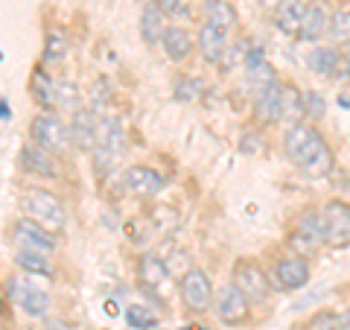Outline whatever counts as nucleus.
<instances>
[{
	"label": "nucleus",
	"mask_w": 350,
	"mask_h": 330,
	"mask_svg": "<svg viewBox=\"0 0 350 330\" xmlns=\"http://www.w3.org/2000/svg\"><path fill=\"white\" fill-rule=\"evenodd\" d=\"M283 120H289L292 126L304 120V94L286 82H283Z\"/></svg>",
	"instance_id": "nucleus-26"
},
{
	"label": "nucleus",
	"mask_w": 350,
	"mask_h": 330,
	"mask_svg": "<svg viewBox=\"0 0 350 330\" xmlns=\"http://www.w3.org/2000/svg\"><path fill=\"white\" fill-rule=\"evenodd\" d=\"M163 15L158 3H146L144 12H140V38H144L149 47H155V44H161L163 32H167V24H163Z\"/></svg>",
	"instance_id": "nucleus-21"
},
{
	"label": "nucleus",
	"mask_w": 350,
	"mask_h": 330,
	"mask_svg": "<svg viewBox=\"0 0 350 330\" xmlns=\"http://www.w3.org/2000/svg\"><path fill=\"white\" fill-rule=\"evenodd\" d=\"M178 292H181V301L187 310L193 313H204L211 310L213 301H216V292H213V283L207 278V272L202 269H187L178 281Z\"/></svg>",
	"instance_id": "nucleus-5"
},
{
	"label": "nucleus",
	"mask_w": 350,
	"mask_h": 330,
	"mask_svg": "<svg viewBox=\"0 0 350 330\" xmlns=\"http://www.w3.org/2000/svg\"><path fill=\"white\" fill-rule=\"evenodd\" d=\"M304 12H306L304 0H283V3L275 9V24H278V29L286 32V36H301Z\"/></svg>",
	"instance_id": "nucleus-20"
},
{
	"label": "nucleus",
	"mask_w": 350,
	"mask_h": 330,
	"mask_svg": "<svg viewBox=\"0 0 350 330\" xmlns=\"http://www.w3.org/2000/svg\"><path fill=\"white\" fill-rule=\"evenodd\" d=\"M123 187L131 196H140V199H152L163 190V175L144 164H135V167H126L123 173Z\"/></svg>",
	"instance_id": "nucleus-8"
},
{
	"label": "nucleus",
	"mask_w": 350,
	"mask_h": 330,
	"mask_svg": "<svg viewBox=\"0 0 350 330\" xmlns=\"http://www.w3.org/2000/svg\"><path fill=\"white\" fill-rule=\"evenodd\" d=\"M260 149V138H243V152H257Z\"/></svg>",
	"instance_id": "nucleus-37"
},
{
	"label": "nucleus",
	"mask_w": 350,
	"mask_h": 330,
	"mask_svg": "<svg viewBox=\"0 0 350 330\" xmlns=\"http://www.w3.org/2000/svg\"><path fill=\"white\" fill-rule=\"evenodd\" d=\"M29 135H32V144H38L41 149L53 152V155H64L68 147L73 144L70 140V126L53 112H44V114H38L36 120H32Z\"/></svg>",
	"instance_id": "nucleus-2"
},
{
	"label": "nucleus",
	"mask_w": 350,
	"mask_h": 330,
	"mask_svg": "<svg viewBox=\"0 0 350 330\" xmlns=\"http://www.w3.org/2000/svg\"><path fill=\"white\" fill-rule=\"evenodd\" d=\"M126 322H129V327L131 330H155L158 327V313L152 310V307H146V304H129L126 307Z\"/></svg>",
	"instance_id": "nucleus-25"
},
{
	"label": "nucleus",
	"mask_w": 350,
	"mask_h": 330,
	"mask_svg": "<svg viewBox=\"0 0 350 330\" xmlns=\"http://www.w3.org/2000/svg\"><path fill=\"white\" fill-rule=\"evenodd\" d=\"M245 73H248V82L254 85V91H262V88H269L271 82H278L275 79V68H271L269 59L262 56L260 47L248 50V56H245Z\"/></svg>",
	"instance_id": "nucleus-18"
},
{
	"label": "nucleus",
	"mask_w": 350,
	"mask_h": 330,
	"mask_svg": "<svg viewBox=\"0 0 350 330\" xmlns=\"http://www.w3.org/2000/svg\"><path fill=\"white\" fill-rule=\"evenodd\" d=\"M0 114H3V123H9V120H12V114H9V100L0 103Z\"/></svg>",
	"instance_id": "nucleus-39"
},
{
	"label": "nucleus",
	"mask_w": 350,
	"mask_h": 330,
	"mask_svg": "<svg viewBox=\"0 0 350 330\" xmlns=\"http://www.w3.org/2000/svg\"><path fill=\"white\" fill-rule=\"evenodd\" d=\"M254 117L260 123H280L283 120V82H271L254 97Z\"/></svg>",
	"instance_id": "nucleus-13"
},
{
	"label": "nucleus",
	"mask_w": 350,
	"mask_h": 330,
	"mask_svg": "<svg viewBox=\"0 0 350 330\" xmlns=\"http://www.w3.org/2000/svg\"><path fill=\"white\" fill-rule=\"evenodd\" d=\"M158 3V9L163 15H170V18H175V15H187L190 12V6H187V0H155Z\"/></svg>",
	"instance_id": "nucleus-34"
},
{
	"label": "nucleus",
	"mask_w": 350,
	"mask_h": 330,
	"mask_svg": "<svg viewBox=\"0 0 350 330\" xmlns=\"http://www.w3.org/2000/svg\"><path fill=\"white\" fill-rule=\"evenodd\" d=\"M91 97H94V112H103V105L108 103V82H105V79L96 82L94 91H91Z\"/></svg>",
	"instance_id": "nucleus-35"
},
{
	"label": "nucleus",
	"mask_w": 350,
	"mask_h": 330,
	"mask_svg": "<svg viewBox=\"0 0 350 330\" xmlns=\"http://www.w3.org/2000/svg\"><path fill=\"white\" fill-rule=\"evenodd\" d=\"M44 330H73L68 322H62V318H50L47 325H44Z\"/></svg>",
	"instance_id": "nucleus-36"
},
{
	"label": "nucleus",
	"mask_w": 350,
	"mask_h": 330,
	"mask_svg": "<svg viewBox=\"0 0 350 330\" xmlns=\"http://www.w3.org/2000/svg\"><path fill=\"white\" fill-rule=\"evenodd\" d=\"M275 281L280 290H301L310 283V263L306 257L298 255H289V257H280L278 266H275Z\"/></svg>",
	"instance_id": "nucleus-12"
},
{
	"label": "nucleus",
	"mask_w": 350,
	"mask_h": 330,
	"mask_svg": "<svg viewBox=\"0 0 350 330\" xmlns=\"http://www.w3.org/2000/svg\"><path fill=\"white\" fill-rule=\"evenodd\" d=\"M76 100H79V91L73 82H56V108H73L76 112Z\"/></svg>",
	"instance_id": "nucleus-31"
},
{
	"label": "nucleus",
	"mask_w": 350,
	"mask_h": 330,
	"mask_svg": "<svg viewBox=\"0 0 350 330\" xmlns=\"http://www.w3.org/2000/svg\"><path fill=\"white\" fill-rule=\"evenodd\" d=\"M21 167L29 170V173L47 175V179H56V175H59V167H56L53 152L41 149L38 144H27L24 149H21Z\"/></svg>",
	"instance_id": "nucleus-17"
},
{
	"label": "nucleus",
	"mask_w": 350,
	"mask_h": 330,
	"mask_svg": "<svg viewBox=\"0 0 350 330\" xmlns=\"http://www.w3.org/2000/svg\"><path fill=\"white\" fill-rule=\"evenodd\" d=\"M338 330H350V310L342 313V322H338Z\"/></svg>",
	"instance_id": "nucleus-40"
},
{
	"label": "nucleus",
	"mask_w": 350,
	"mask_h": 330,
	"mask_svg": "<svg viewBox=\"0 0 350 330\" xmlns=\"http://www.w3.org/2000/svg\"><path fill=\"white\" fill-rule=\"evenodd\" d=\"M64 56H68V38H64L59 29H50L47 32V44H44V59L47 62H62Z\"/></svg>",
	"instance_id": "nucleus-28"
},
{
	"label": "nucleus",
	"mask_w": 350,
	"mask_h": 330,
	"mask_svg": "<svg viewBox=\"0 0 350 330\" xmlns=\"http://www.w3.org/2000/svg\"><path fill=\"white\" fill-rule=\"evenodd\" d=\"M137 275H140V281L146 283V290L155 292V290H161L163 283H167L170 269H167V263L158 260L155 255H144L140 263H137Z\"/></svg>",
	"instance_id": "nucleus-23"
},
{
	"label": "nucleus",
	"mask_w": 350,
	"mask_h": 330,
	"mask_svg": "<svg viewBox=\"0 0 350 330\" xmlns=\"http://www.w3.org/2000/svg\"><path fill=\"white\" fill-rule=\"evenodd\" d=\"M202 94V79H196V76H184V79H178V85H175V97L178 100H196V97Z\"/></svg>",
	"instance_id": "nucleus-32"
},
{
	"label": "nucleus",
	"mask_w": 350,
	"mask_h": 330,
	"mask_svg": "<svg viewBox=\"0 0 350 330\" xmlns=\"http://www.w3.org/2000/svg\"><path fill=\"white\" fill-rule=\"evenodd\" d=\"M342 59H345V68H347V76H350V41L342 47Z\"/></svg>",
	"instance_id": "nucleus-38"
},
{
	"label": "nucleus",
	"mask_w": 350,
	"mask_h": 330,
	"mask_svg": "<svg viewBox=\"0 0 350 330\" xmlns=\"http://www.w3.org/2000/svg\"><path fill=\"white\" fill-rule=\"evenodd\" d=\"M161 50L167 53L170 62H184L193 53V36L184 27H167L161 38Z\"/></svg>",
	"instance_id": "nucleus-19"
},
{
	"label": "nucleus",
	"mask_w": 350,
	"mask_h": 330,
	"mask_svg": "<svg viewBox=\"0 0 350 330\" xmlns=\"http://www.w3.org/2000/svg\"><path fill=\"white\" fill-rule=\"evenodd\" d=\"M32 91H36L38 103L44 108H50V112L56 108V82H53L44 71H36V76H32Z\"/></svg>",
	"instance_id": "nucleus-27"
},
{
	"label": "nucleus",
	"mask_w": 350,
	"mask_h": 330,
	"mask_svg": "<svg viewBox=\"0 0 350 330\" xmlns=\"http://www.w3.org/2000/svg\"><path fill=\"white\" fill-rule=\"evenodd\" d=\"M21 207H24V214L29 219H36L38 225H44L47 231H62L64 223H68V214H64L62 202L56 196L44 193V190H29L24 193V199H21Z\"/></svg>",
	"instance_id": "nucleus-4"
},
{
	"label": "nucleus",
	"mask_w": 350,
	"mask_h": 330,
	"mask_svg": "<svg viewBox=\"0 0 350 330\" xmlns=\"http://www.w3.org/2000/svg\"><path fill=\"white\" fill-rule=\"evenodd\" d=\"M330 18L333 15H327L321 0H310V3H306V12H304V24H301V36L298 38L315 44L321 36L330 32Z\"/></svg>",
	"instance_id": "nucleus-15"
},
{
	"label": "nucleus",
	"mask_w": 350,
	"mask_h": 330,
	"mask_svg": "<svg viewBox=\"0 0 350 330\" xmlns=\"http://www.w3.org/2000/svg\"><path fill=\"white\" fill-rule=\"evenodd\" d=\"M6 295H9V301H15L29 318H44L53 307L50 292L44 287H38L36 281H29V278H9L6 281Z\"/></svg>",
	"instance_id": "nucleus-3"
},
{
	"label": "nucleus",
	"mask_w": 350,
	"mask_h": 330,
	"mask_svg": "<svg viewBox=\"0 0 350 330\" xmlns=\"http://www.w3.org/2000/svg\"><path fill=\"white\" fill-rule=\"evenodd\" d=\"M202 12H204V24H211L222 32H231L237 27V12L228 0H204Z\"/></svg>",
	"instance_id": "nucleus-22"
},
{
	"label": "nucleus",
	"mask_w": 350,
	"mask_h": 330,
	"mask_svg": "<svg viewBox=\"0 0 350 330\" xmlns=\"http://www.w3.org/2000/svg\"><path fill=\"white\" fill-rule=\"evenodd\" d=\"M283 144H286V155L298 164L301 173H306L310 179H324V175L333 173V167H336L333 149L327 147L321 131H315L312 126L295 123L286 131Z\"/></svg>",
	"instance_id": "nucleus-1"
},
{
	"label": "nucleus",
	"mask_w": 350,
	"mask_h": 330,
	"mask_svg": "<svg viewBox=\"0 0 350 330\" xmlns=\"http://www.w3.org/2000/svg\"><path fill=\"white\" fill-rule=\"evenodd\" d=\"M15 243H18V249H36V251L50 255V251L56 249V237H53V231L38 225L36 219L21 216L15 223Z\"/></svg>",
	"instance_id": "nucleus-11"
},
{
	"label": "nucleus",
	"mask_w": 350,
	"mask_h": 330,
	"mask_svg": "<svg viewBox=\"0 0 350 330\" xmlns=\"http://www.w3.org/2000/svg\"><path fill=\"white\" fill-rule=\"evenodd\" d=\"M15 263L29 275H50L53 272L50 257L44 255V251H36V249H18Z\"/></svg>",
	"instance_id": "nucleus-24"
},
{
	"label": "nucleus",
	"mask_w": 350,
	"mask_h": 330,
	"mask_svg": "<svg viewBox=\"0 0 350 330\" xmlns=\"http://www.w3.org/2000/svg\"><path fill=\"white\" fill-rule=\"evenodd\" d=\"M248 304H251V301L245 299V292L231 281V283H225V287L216 292L213 313H216V318H219L222 325L237 327V325H243L245 318H248Z\"/></svg>",
	"instance_id": "nucleus-7"
},
{
	"label": "nucleus",
	"mask_w": 350,
	"mask_h": 330,
	"mask_svg": "<svg viewBox=\"0 0 350 330\" xmlns=\"http://www.w3.org/2000/svg\"><path fill=\"white\" fill-rule=\"evenodd\" d=\"M324 219V240L327 246L342 249L350 243V202L345 199H330L321 211Z\"/></svg>",
	"instance_id": "nucleus-6"
},
{
	"label": "nucleus",
	"mask_w": 350,
	"mask_h": 330,
	"mask_svg": "<svg viewBox=\"0 0 350 330\" xmlns=\"http://www.w3.org/2000/svg\"><path fill=\"white\" fill-rule=\"evenodd\" d=\"M234 283L245 292L248 301H266V295H269L266 272H262L257 263H251V260H239L234 266Z\"/></svg>",
	"instance_id": "nucleus-10"
},
{
	"label": "nucleus",
	"mask_w": 350,
	"mask_h": 330,
	"mask_svg": "<svg viewBox=\"0 0 350 330\" xmlns=\"http://www.w3.org/2000/svg\"><path fill=\"white\" fill-rule=\"evenodd\" d=\"M338 322H342V313H319L306 325V330H338Z\"/></svg>",
	"instance_id": "nucleus-33"
},
{
	"label": "nucleus",
	"mask_w": 350,
	"mask_h": 330,
	"mask_svg": "<svg viewBox=\"0 0 350 330\" xmlns=\"http://www.w3.org/2000/svg\"><path fill=\"white\" fill-rule=\"evenodd\" d=\"M70 140L82 152H94L100 144V117L91 108H76L70 120Z\"/></svg>",
	"instance_id": "nucleus-9"
},
{
	"label": "nucleus",
	"mask_w": 350,
	"mask_h": 330,
	"mask_svg": "<svg viewBox=\"0 0 350 330\" xmlns=\"http://www.w3.org/2000/svg\"><path fill=\"white\" fill-rule=\"evenodd\" d=\"M327 36H333L336 41H342V44L350 41V9H338V12H333L330 32H327Z\"/></svg>",
	"instance_id": "nucleus-29"
},
{
	"label": "nucleus",
	"mask_w": 350,
	"mask_h": 330,
	"mask_svg": "<svg viewBox=\"0 0 350 330\" xmlns=\"http://www.w3.org/2000/svg\"><path fill=\"white\" fill-rule=\"evenodd\" d=\"M199 53H202V59L207 64L225 62V56H228V32L216 29L211 24H204L199 29Z\"/></svg>",
	"instance_id": "nucleus-16"
},
{
	"label": "nucleus",
	"mask_w": 350,
	"mask_h": 330,
	"mask_svg": "<svg viewBox=\"0 0 350 330\" xmlns=\"http://www.w3.org/2000/svg\"><path fill=\"white\" fill-rule=\"evenodd\" d=\"M327 114V103L319 91H306L304 94V117L306 120H321Z\"/></svg>",
	"instance_id": "nucleus-30"
},
{
	"label": "nucleus",
	"mask_w": 350,
	"mask_h": 330,
	"mask_svg": "<svg viewBox=\"0 0 350 330\" xmlns=\"http://www.w3.org/2000/svg\"><path fill=\"white\" fill-rule=\"evenodd\" d=\"M306 64H310V71H312V73L324 76V79L347 76V68H345L342 53L333 50V47H315V50H310V56H306Z\"/></svg>",
	"instance_id": "nucleus-14"
}]
</instances>
